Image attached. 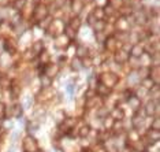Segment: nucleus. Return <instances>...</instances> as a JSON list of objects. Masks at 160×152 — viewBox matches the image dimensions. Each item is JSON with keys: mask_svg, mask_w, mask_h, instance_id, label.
<instances>
[{"mask_svg": "<svg viewBox=\"0 0 160 152\" xmlns=\"http://www.w3.org/2000/svg\"><path fill=\"white\" fill-rule=\"evenodd\" d=\"M32 17H33V19L36 22H41V21H44L45 18L49 17V10H48V6L47 4H42V3H38V4H36L33 13H32Z\"/></svg>", "mask_w": 160, "mask_h": 152, "instance_id": "obj_1", "label": "nucleus"}, {"mask_svg": "<svg viewBox=\"0 0 160 152\" xmlns=\"http://www.w3.org/2000/svg\"><path fill=\"white\" fill-rule=\"evenodd\" d=\"M104 47H105V49L108 51V52H112L114 53L115 51H118L119 48H122V43L119 41L118 38L115 37L114 34H111V36H107V37H105V40H104Z\"/></svg>", "mask_w": 160, "mask_h": 152, "instance_id": "obj_2", "label": "nucleus"}, {"mask_svg": "<svg viewBox=\"0 0 160 152\" xmlns=\"http://www.w3.org/2000/svg\"><path fill=\"white\" fill-rule=\"evenodd\" d=\"M119 81V77L116 75L115 73H104V74H101L100 77H99V82L100 84H103L105 86H108V88H112L114 85H116V82Z\"/></svg>", "mask_w": 160, "mask_h": 152, "instance_id": "obj_3", "label": "nucleus"}, {"mask_svg": "<svg viewBox=\"0 0 160 152\" xmlns=\"http://www.w3.org/2000/svg\"><path fill=\"white\" fill-rule=\"evenodd\" d=\"M114 60L116 64H125L130 60V53L127 49H123V48H119L118 51L114 52Z\"/></svg>", "mask_w": 160, "mask_h": 152, "instance_id": "obj_4", "label": "nucleus"}, {"mask_svg": "<svg viewBox=\"0 0 160 152\" xmlns=\"http://www.w3.org/2000/svg\"><path fill=\"white\" fill-rule=\"evenodd\" d=\"M129 53H130V56L132 58H134V59H141V58L144 56V53H145L144 44H141V43H136V44L130 45Z\"/></svg>", "mask_w": 160, "mask_h": 152, "instance_id": "obj_5", "label": "nucleus"}, {"mask_svg": "<svg viewBox=\"0 0 160 152\" xmlns=\"http://www.w3.org/2000/svg\"><path fill=\"white\" fill-rule=\"evenodd\" d=\"M70 43H71V41H70V40H68L63 33L53 37V45H55L56 48H59V49H66L67 47L70 45Z\"/></svg>", "mask_w": 160, "mask_h": 152, "instance_id": "obj_6", "label": "nucleus"}, {"mask_svg": "<svg viewBox=\"0 0 160 152\" xmlns=\"http://www.w3.org/2000/svg\"><path fill=\"white\" fill-rule=\"evenodd\" d=\"M23 149L26 151V152H34V151H38L37 141H36L32 136L25 137V140H23Z\"/></svg>", "mask_w": 160, "mask_h": 152, "instance_id": "obj_7", "label": "nucleus"}, {"mask_svg": "<svg viewBox=\"0 0 160 152\" xmlns=\"http://www.w3.org/2000/svg\"><path fill=\"white\" fill-rule=\"evenodd\" d=\"M3 49H4L7 53H10V55H14V53L17 52V49H18L17 41L15 40H12V38H6L4 43H3Z\"/></svg>", "mask_w": 160, "mask_h": 152, "instance_id": "obj_8", "label": "nucleus"}, {"mask_svg": "<svg viewBox=\"0 0 160 152\" xmlns=\"http://www.w3.org/2000/svg\"><path fill=\"white\" fill-rule=\"evenodd\" d=\"M58 71H59V66H58L56 63H47V64H44V67H42V74L48 75L49 78L55 77L58 74Z\"/></svg>", "mask_w": 160, "mask_h": 152, "instance_id": "obj_9", "label": "nucleus"}, {"mask_svg": "<svg viewBox=\"0 0 160 152\" xmlns=\"http://www.w3.org/2000/svg\"><path fill=\"white\" fill-rule=\"evenodd\" d=\"M83 7H85L83 0H71L70 2V8H71V11H72V14H74L75 17H78L79 14H81Z\"/></svg>", "mask_w": 160, "mask_h": 152, "instance_id": "obj_10", "label": "nucleus"}, {"mask_svg": "<svg viewBox=\"0 0 160 152\" xmlns=\"http://www.w3.org/2000/svg\"><path fill=\"white\" fill-rule=\"evenodd\" d=\"M89 52L90 51H89L88 47L85 44H82V43H79V44H77V48H75V58L83 59V58H86V56H90Z\"/></svg>", "mask_w": 160, "mask_h": 152, "instance_id": "obj_11", "label": "nucleus"}, {"mask_svg": "<svg viewBox=\"0 0 160 152\" xmlns=\"http://www.w3.org/2000/svg\"><path fill=\"white\" fill-rule=\"evenodd\" d=\"M158 108H159V103L158 100H151L147 103V106H145V110H144V114L148 115V117H152L155 113H158Z\"/></svg>", "mask_w": 160, "mask_h": 152, "instance_id": "obj_12", "label": "nucleus"}, {"mask_svg": "<svg viewBox=\"0 0 160 152\" xmlns=\"http://www.w3.org/2000/svg\"><path fill=\"white\" fill-rule=\"evenodd\" d=\"M42 51H45V44H44V41H42V40H38V41L33 43L32 47H30V52L33 53L34 56H38Z\"/></svg>", "mask_w": 160, "mask_h": 152, "instance_id": "obj_13", "label": "nucleus"}, {"mask_svg": "<svg viewBox=\"0 0 160 152\" xmlns=\"http://www.w3.org/2000/svg\"><path fill=\"white\" fill-rule=\"evenodd\" d=\"M96 93H97V96L99 97H105V96H108L111 93V89L108 88V86H105V85H103V84H97V86H96Z\"/></svg>", "mask_w": 160, "mask_h": 152, "instance_id": "obj_14", "label": "nucleus"}, {"mask_svg": "<svg viewBox=\"0 0 160 152\" xmlns=\"http://www.w3.org/2000/svg\"><path fill=\"white\" fill-rule=\"evenodd\" d=\"M145 137L149 140V143H156V141H159L160 139V133H159V130H153V129H149L148 132H147V134H145Z\"/></svg>", "mask_w": 160, "mask_h": 152, "instance_id": "obj_15", "label": "nucleus"}, {"mask_svg": "<svg viewBox=\"0 0 160 152\" xmlns=\"http://www.w3.org/2000/svg\"><path fill=\"white\" fill-rule=\"evenodd\" d=\"M66 25H68L71 29H74L75 32H78L79 30V28H81V25H82V22H81V19H79V17H71L70 19H68V22L66 23Z\"/></svg>", "mask_w": 160, "mask_h": 152, "instance_id": "obj_16", "label": "nucleus"}, {"mask_svg": "<svg viewBox=\"0 0 160 152\" xmlns=\"http://www.w3.org/2000/svg\"><path fill=\"white\" fill-rule=\"evenodd\" d=\"M28 4V0H12V8L17 13H22L25 6Z\"/></svg>", "mask_w": 160, "mask_h": 152, "instance_id": "obj_17", "label": "nucleus"}, {"mask_svg": "<svg viewBox=\"0 0 160 152\" xmlns=\"http://www.w3.org/2000/svg\"><path fill=\"white\" fill-rule=\"evenodd\" d=\"M111 117H112V119H114L115 122L116 121H122L123 117H125V113H123L122 108H114L112 113H111Z\"/></svg>", "mask_w": 160, "mask_h": 152, "instance_id": "obj_18", "label": "nucleus"}, {"mask_svg": "<svg viewBox=\"0 0 160 152\" xmlns=\"http://www.w3.org/2000/svg\"><path fill=\"white\" fill-rule=\"evenodd\" d=\"M92 15L96 18L97 21H104V18H105L104 8H101V7H96V8L92 11Z\"/></svg>", "mask_w": 160, "mask_h": 152, "instance_id": "obj_19", "label": "nucleus"}, {"mask_svg": "<svg viewBox=\"0 0 160 152\" xmlns=\"http://www.w3.org/2000/svg\"><path fill=\"white\" fill-rule=\"evenodd\" d=\"M105 21H96L93 25V30H94V33H101V32H104L105 30Z\"/></svg>", "mask_w": 160, "mask_h": 152, "instance_id": "obj_20", "label": "nucleus"}, {"mask_svg": "<svg viewBox=\"0 0 160 152\" xmlns=\"http://www.w3.org/2000/svg\"><path fill=\"white\" fill-rule=\"evenodd\" d=\"M141 85H142V88H144V89L149 90V89H152V88H153V86H155L156 84H155L153 81H152V78L145 77V78L141 79Z\"/></svg>", "mask_w": 160, "mask_h": 152, "instance_id": "obj_21", "label": "nucleus"}, {"mask_svg": "<svg viewBox=\"0 0 160 152\" xmlns=\"http://www.w3.org/2000/svg\"><path fill=\"white\" fill-rule=\"evenodd\" d=\"M40 81H41L42 88H49V86L52 85V78H49L48 75H45V74L40 75Z\"/></svg>", "mask_w": 160, "mask_h": 152, "instance_id": "obj_22", "label": "nucleus"}, {"mask_svg": "<svg viewBox=\"0 0 160 152\" xmlns=\"http://www.w3.org/2000/svg\"><path fill=\"white\" fill-rule=\"evenodd\" d=\"M11 110H12L11 117H14V118H19L21 115H22V106H21V104H15Z\"/></svg>", "mask_w": 160, "mask_h": 152, "instance_id": "obj_23", "label": "nucleus"}, {"mask_svg": "<svg viewBox=\"0 0 160 152\" xmlns=\"http://www.w3.org/2000/svg\"><path fill=\"white\" fill-rule=\"evenodd\" d=\"M71 68L74 71H79L82 68V63H81V59H78V58H74V59L71 60Z\"/></svg>", "mask_w": 160, "mask_h": 152, "instance_id": "obj_24", "label": "nucleus"}, {"mask_svg": "<svg viewBox=\"0 0 160 152\" xmlns=\"http://www.w3.org/2000/svg\"><path fill=\"white\" fill-rule=\"evenodd\" d=\"M38 58H40V64L49 63V53L47 52V51H42V52L38 55Z\"/></svg>", "mask_w": 160, "mask_h": 152, "instance_id": "obj_25", "label": "nucleus"}, {"mask_svg": "<svg viewBox=\"0 0 160 152\" xmlns=\"http://www.w3.org/2000/svg\"><path fill=\"white\" fill-rule=\"evenodd\" d=\"M0 85L3 88H10L11 86V81H10V78L7 75H0Z\"/></svg>", "mask_w": 160, "mask_h": 152, "instance_id": "obj_26", "label": "nucleus"}, {"mask_svg": "<svg viewBox=\"0 0 160 152\" xmlns=\"http://www.w3.org/2000/svg\"><path fill=\"white\" fill-rule=\"evenodd\" d=\"M81 63H82V68H83V67H90V66L93 64V58H92V56L83 58V59H81Z\"/></svg>", "mask_w": 160, "mask_h": 152, "instance_id": "obj_27", "label": "nucleus"}, {"mask_svg": "<svg viewBox=\"0 0 160 152\" xmlns=\"http://www.w3.org/2000/svg\"><path fill=\"white\" fill-rule=\"evenodd\" d=\"M10 90H11V95H12L14 99H15V97L21 93V88L17 84H11V86H10Z\"/></svg>", "mask_w": 160, "mask_h": 152, "instance_id": "obj_28", "label": "nucleus"}, {"mask_svg": "<svg viewBox=\"0 0 160 152\" xmlns=\"http://www.w3.org/2000/svg\"><path fill=\"white\" fill-rule=\"evenodd\" d=\"M89 130H90L89 126H82L81 130H79V136H81V137H86L89 134Z\"/></svg>", "mask_w": 160, "mask_h": 152, "instance_id": "obj_29", "label": "nucleus"}, {"mask_svg": "<svg viewBox=\"0 0 160 152\" xmlns=\"http://www.w3.org/2000/svg\"><path fill=\"white\" fill-rule=\"evenodd\" d=\"M110 4V0H96V7H101L104 8L105 6Z\"/></svg>", "mask_w": 160, "mask_h": 152, "instance_id": "obj_30", "label": "nucleus"}, {"mask_svg": "<svg viewBox=\"0 0 160 152\" xmlns=\"http://www.w3.org/2000/svg\"><path fill=\"white\" fill-rule=\"evenodd\" d=\"M151 129H153V130H160L159 118H155V119H153V122H152V126H151Z\"/></svg>", "mask_w": 160, "mask_h": 152, "instance_id": "obj_31", "label": "nucleus"}, {"mask_svg": "<svg viewBox=\"0 0 160 152\" xmlns=\"http://www.w3.org/2000/svg\"><path fill=\"white\" fill-rule=\"evenodd\" d=\"M96 21H97V19H96V18H94V17L92 15V13H90L89 15H88V25H90V26H93Z\"/></svg>", "mask_w": 160, "mask_h": 152, "instance_id": "obj_32", "label": "nucleus"}, {"mask_svg": "<svg viewBox=\"0 0 160 152\" xmlns=\"http://www.w3.org/2000/svg\"><path fill=\"white\" fill-rule=\"evenodd\" d=\"M67 90H68V92H70V93H72V92H74V85L70 84V85L67 86Z\"/></svg>", "mask_w": 160, "mask_h": 152, "instance_id": "obj_33", "label": "nucleus"}, {"mask_svg": "<svg viewBox=\"0 0 160 152\" xmlns=\"http://www.w3.org/2000/svg\"><path fill=\"white\" fill-rule=\"evenodd\" d=\"M83 152H92V151H90V149H86V151H83Z\"/></svg>", "mask_w": 160, "mask_h": 152, "instance_id": "obj_34", "label": "nucleus"}, {"mask_svg": "<svg viewBox=\"0 0 160 152\" xmlns=\"http://www.w3.org/2000/svg\"><path fill=\"white\" fill-rule=\"evenodd\" d=\"M138 2H142V0H138Z\"/></svg>", "mask_w": 160, "mask_h": 152, "instance_id": "obj_35", "label": "nucleus"}]
</instances>
